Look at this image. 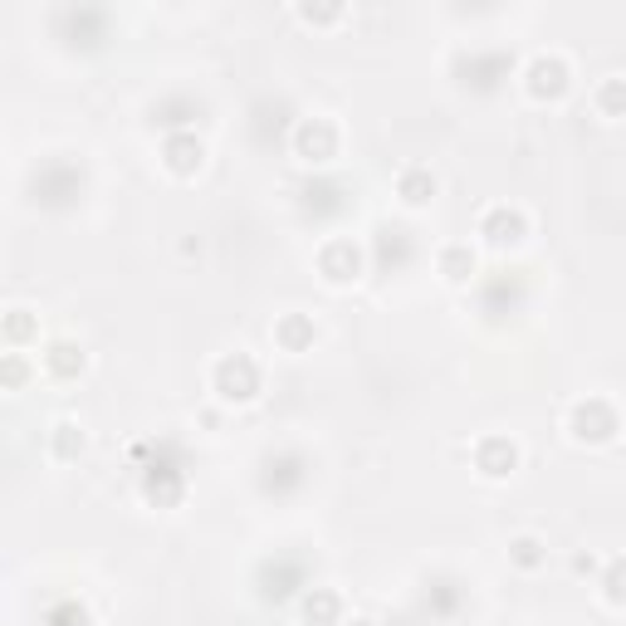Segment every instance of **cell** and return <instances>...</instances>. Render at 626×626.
I'll list each match as a JSON object with an SVG mask.
<instances>
[{
  "instance_id": "1",
  "label": "cell",
  "mask_w": 626,
  "mask_h": 626,
  "mask_svg": "<svg viewBox=\"0 0 626 626\" xmlns=\"http://www.w3.org/2000/svg\"><path fill=\"white\" fill-rule=\"evenodd\" d=\"M211 391L226 401V407H250V401L265 391L260 362H255L250 352H226V358L211 367Z\"/></svg>"
},
{
  "instance_id": "2",
  "label": "cell",
  "mask_w": 626,
  "mask_h": 626,
  "mask_svg": "<svg viewBox=\"0 0 626 626\" xmlns=\"http://www.w3.org/2000/svg\"><path fill=\"white\" fill-rule=\"evenodd\" d=\"M622 431V416L607 397H587V401H573L568 411V436L578 446H612Z\"/></svg>"
},
{
  "instance_id": "3",
  "label": "cell",
  "mask_w": 626,
  "mask_h": 626,
  "mask_svg": "<svg viewBox=\"0 0 626 626\" xmlns=\"http://www.w3.org/2000/svg\"><path fill=\"white\" fill-rule=\"evenodd\" d=\"M524 89H529L534 103H558L573 89V64L563 54H534L524 64Z\"/></svg>"
},
{
  "instance_id": "4",
  "label": "cell",
  "mask_w": 626,
  "mask_h": 626,
  "mask_svg": "<svg viewBox=\"0 0 626 626\" xmlns=\"http://www.w3.org/2000/svg\"><path fill=\"white\" fill-rule=\"evenodd\" d=\"M338 147H342V132L334 118H304L294 128V157L309 167H328L338 157Z\"/></svg>"
},
{
  "instance_id": "5",
  "label": "cell",
  "mask_w": 626,
  "mask_h": 626,
  "mask_svg": "<svg viewBox=\"0 0 626 626\" xmlns=\"http://www.w3.org/2000/svg\"><path fill=\"white\" fill-rule=\"evenodd\" d=\"M524 236H529V220L519 206H489L480 216V240L489 250H514V245H524Z\"/></svg>"
},
{
  "instance_id": "6",
  "label": "cell",
  "mask_w": 626,
  "mask_h": 626,
  "mask_svg": "<svg viewBox=\"0 0 626 626\" xmlns=\"http://www.w3.org/2000/svg\"><path fill=\"white\" fill-rule=\"evenodd\" d=\"M318 275H324L328 279V285H358V279H362V250H358V245H352V240H328L324 245V250H318Z\"/></svg>"
},
{
  "instance_id": "7",
  "label": "cell",
  "mask_w": 626,
  "mask_h": 626,
  "mask_svg": "<svg viewBox=\"0 0 626 626\" xmlns=\"http://www.w3.org/2000/svg\"><path fill=\"white\" fill-rule=\"evenodd\" d=\"M162 167L171 171V177H196V171L206 167V142L196 138L191 128L167 132L162 138Z\"/></svg>"
},
{
  "instance_id": "8",
  "label": "cell",
  "mask_w": 626,
  "mask_h": 626,
  "mask_svg": "<svg viewBox=\"0 0 626 626\" xmlns=\"http://www.w3.org/2000/svg\"><path fill=\"white\" fill-rule=\"evenodd\" d=\"M475 470H480L485 480H509V475L519 470V446H514L509 436H485L480 446H475Z\"/></svg>"
},
{
  "instance_id": "9",
  "label": "cell",
  "mask_w": 626,
  "mask_h": 626,
  "mask_svg": "<svg viewBox=\"0 0 626 626\" xmlns=\"http://www.w3.org/2000/svg\"><path fill=\"white\" fill-rule=\"evenodd\" d=\"M40 367L54 377V382H73V377H83V367H89V352H83L79 342H69V338H54L40 352Z\"/></svg>"
},
{
  "instance_id": "10",
  "label": "cell",
  "mask_w": 626,
  "mask_h": 626,
  "mask_svg": "<svg viewBox=\"0 0 626 626\" xmlns=\"http://www.w3.org/2000/svg\"><path fill=\"white\" fill-rule=\"evenodd\" d=\"M436 269H440V279H446V285H470V279L480 275V255H475L465 240H456V245H440Z\"/></svg>"
},
{
  "instance_id": "11",
  "label": "cell",
  "mask_w": 626,
  "mask_h": 626,
  "mask_svg": "<svg viewBox=\"0 0 626 626\" xmlns=\"http://www.w3.org/2000/svg\"><path fill=\"white\" fill-rule=\"evenodd\" d=\"M436 191H440V181H436L431 167H407V171L397 177V201L407 206V211H421V206H431Z\"/></svg>"
},
{
  "instance_id": "12",
  "label": "cell",
  "mask_w": 626,
  "mask_h": 626,
  "mask_svg": "<svg viewBox=\"0 0 626 626\" xmlns=\"http://www.w3.org/2000/svg\"><path fill=\"white\" fill-rule=\"evenodd\" d=\"M299 612L309 626H338L342 622V597L334 587H309V593L299 597Z\"/></svg>"
},
{
  "instance_id": "13",
  "label": "cell",
  "mask_w": 626,
  "mask_h": 626,
  "mask_svg": "<svg viewBox=\"0 0 626 626\" xmlns=\"http://www.w3.org/2000/svg\"><path fill=\"white\" fill-rule=\"evenodd\" d=\"M83 450H89V436H83V426L79 421H54L49 426V456H54L59 465H69V460H79Z\"/></svg>"
},
{
  "instance_id": "14",
  "label": "cell",
  "mask_w": 626,
  "mask_h": 626,
  "mask_svg": "<svg viewBox=\"0 0 626 626\" xmlns=\"http://www.w3.org/2000/svg\"><path fill=\"white\" fill-rule=\"evenodd\" d=\"M314 338H318V324H314L309 314H285V318L275 324V342H279L285 352H309Z\"/></svg>"
},
{
  "instance_id": "15",
  "label": "cell",
  "mask_w": 626,
  "mask_h": 626,
  "mask_svg": "<svg viewBox=\"0 0 626 626\" xmlns=\"http://www.w3.org/2000/svg\"><path fill=\"white\" fill-rule=\"evenodd\" d=\"M181 495H187V485H181V475H171V470H147L142 475V499L147 505H157V509H171V505H181Z\"/></svg>"
},
{
  "instance_id": "16",
  "label": "cell",
  "mask_w": 626,
  "mask_h": 626,
  "mask_svg": "<svg viewBox=\"0 0 626 626\" xmlns=\"http://www.w3.org/2000/svg\"><path fill=\"white\" fill-rule=\"evenodd\" d=\"M0 334H6L10 352H24L34 338H40V318H34L30 309H10V314H6V324H0Z\"/></svg>"
},
{
  "instance_id": "17",
  "label": "cell",
  "mask_w": 626,
  "mask_h": 626,
  "mask_svg": "<svg viewBox=\"0 0 626 626\" xmlns=\"http://www.w3.org/2000/svg\"><path fill=\"white\" fill-rule=\"evenodd\" d=\"M509 563L519 573H538L548 563V544L538 534H519V538H509Z\"/></svg>"
},
{
  "instance_id": "18",
  "label": "cell",
  "mask_w": 626,
  "mask_h": 626,
  "mask_svg": "<svg viewBox=\"0 0 626 626\" xmlns=\"http://www.w3.org/2000/svg\"><path fill=\"white\" fill-rule=\"evenodd\" d=\"M30 377H34V362L24 352H0V391L30 387Z\"/></svg>"
},
{
  "instance_id": "19",
  "label": "cell",
  "mask_w": 626,
  "mask_h": 626,
  "mask_svg": "<svg viewBox=\"0 0 626 626\" xmlns=\"http://www.w3.org/2000/svg\"><path fill=\"white\" fill-rule=\"evenodd\" d=\"M622 108H626V83L607 79L603 89H597V113H603L607 122H622Z\"/></svg>"
},
{
  "instance_id": "20",
  "label": "cell",
  "mask_w": 626,
  "mask_h": 626,
  "mask_svg": "<svg viewBox=\"0 0 626 626\" xmlns=\"http://www.w3.org/2000/svg\"><path fill=\"white\" fill-rule=\"evenodd\" d=\"M294 16H299L304 24H314V30H324V24H338L348 10L342 6H294Z\"/></svg>"
},
{
  "instance_id": "21",
  "label": "cell",
  "mask_w": 626,
  "mask_h": 626,
  "mask_svg": "<svg viewBox=\"0 0 626 626\" xmlns=\"http://www.w3.org/2000/svg\"><path fill=\"white\" fill-rule=\"evenodd\" d=\"M603 597H607V607H622V558H612V563H607Z\"/></svg>"
},
{
  "instance_id": "22",
  "label": "cell",
  "mask_w": 626,
  "mask_h": 626,
  "mask_svg": "<svg viewBox=\"0 0 626 626\" xmlns=\"http://www.w3.org/2000/svg\"><path fill=\"white\" fill-rule=\"evenodd\" d=\"M49 626H89V612L73 607V603H64V607L54 612V617H49Z\"/></svg>"
},
{
  "instance_id": "23",
  "label": "cell",
  "mask_w": 626,
  "mask_h": 626,
  "mask_svg": "<svg viewBox=\"0 0 626 626\" xmlns=\"http://www.w3.org/2000/svg\"><path fill=\"white\" fill-rule=\"evenodd\" d=\"M338 626H372V622H362V617H358V622H338Z\"/></svg>"
}]
</instances>
